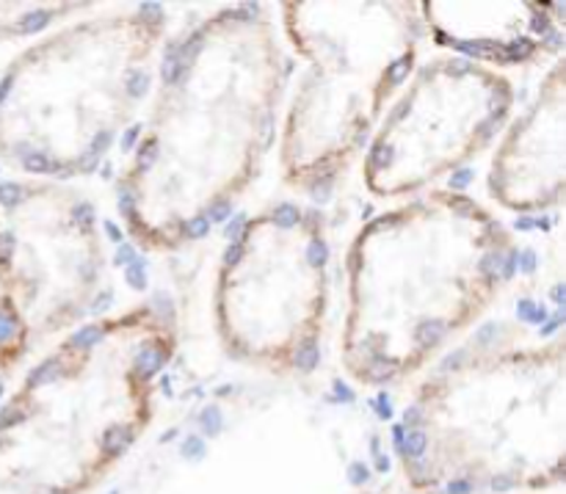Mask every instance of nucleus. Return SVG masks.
Listing matches in <instances>:
<instances>
[]
</instances>
